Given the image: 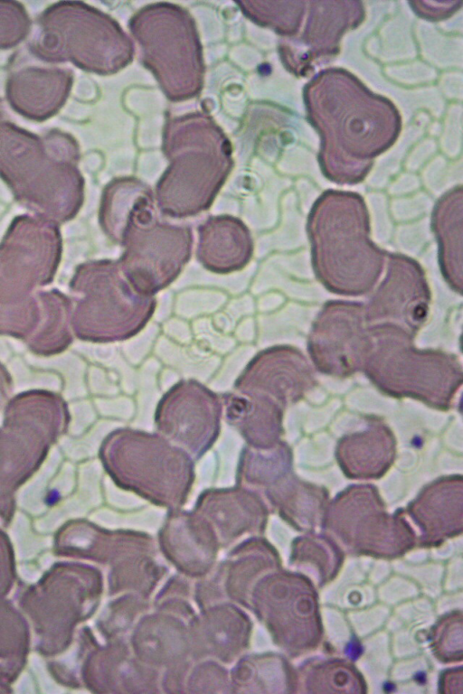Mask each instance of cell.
<instances>
[{
    "mask_svg": "<svg viewBox=\"0 0 463 694\" xmlns=\"http://www.w3.org/2000/svg\"><path fill=\"white\" fill-rule=\"evenodd\" d=\"M411 514L420 527L422 546H437L461 533V497L434 500L431 493L426 492L411 506Z\"/></svg>",
    "mask_w": 463,
    "mask_h": 694,
    "instance_id": "obj_19",
    "label": "cell"
},
{
    "mask_svg": "<svg viewBox=\"0 0 463 694\" xmlns=\"http://www.w3.org/2000/svg\"><path fill=\"white\" fill-rule=\"evenodd\" d=\"M30 29L31 20L22 4L0 1V51L19 44Z\"/></svg>",
    "mask_w": 463,
    "mask_h": 694,
    "instance_id": "obj_23",
    "label": "cell"
},
{
    "mask_svg": "<svg viewBox=\"0 0 463 694\" xmlns=\"http://www.w3.org/2000/svg\"><path fill=\"white\" fill-rule=\"evenodd\" d=\"M317 280L331 293L358 296L371 292L387 252L370 237L363 198L352 192H325L313 204L307 223Z\"/></svg>",
    "mask_w": 463,
    "mask_h": 694,
    "instance_id": "obj_1",
    "label": "cell"
},
{
    "mask_svg": "<svg viewBox=\"0 0 463 694\" xmlns=\"http://www.w3.org/2000/svg\"><path fill=\"white\" fill-rule=\"evenodd\" d=\"M296 691L325 692H366L364 678L355 667L343 660L330 659L312 661L296 671Z\"/></svg>",
    "mask_w": 463,
    "mask_h": 694,
    "instance_id": "obj_20",
    "label": "cell"
},
{
    "mask_svg": "<svg viewBox=\"0 0 463 694\" xmlns=\"http://www.w3.org/2000/svg\"><path fill=\"white\" fill-rule=\"evenodd\" d=\"M369 504L354 507L346 518L328 520L327 529L353 553L390 558L411 549L415 535L406 522L389 517L376 500Z\"/></svg>",
    "mask_w": 463,
    "mask_h": 694,
    "instance_id": "obj_13",
    "label": "cell"
},
{
    "mask_svg": "<svg viewBox=\"0 0 463 694\" xmlns=\"http://www.w3.org/2000/svg\"><path fill=\"white\" fill-rule=\"evenodd\" d=\"M292 562L298 567L312 570L320 586L337 575L344 558L334 540L322 536H305L293 543Z\"/></svg>",
    "mask_w": 463,
    "mask_h": 694,
    "instance_id": "obj_21",
    "label": "cell"
},
{
    "mask_svg": "<svg viewBox=\"0 0 463 694\" xmlns=\"http://www.w3.org/2000/svg\"><path fill=\"white\" fill-rule=\"evenodd\" d=\"M2 115H3V110H2V105H1V100H0V121H1V118H2Z\"/></svg>",
    "mask_w": 463,
    "mask_h": 694,
    "instance_id": "obj_25",
    "label": "cell"
},
{
    "mask_svg": "<svg viewBox=\"0 0 463 694\" xmlns=\"http://www.w3.org/2000/svg\"><path fill=\"white\" fill-rule=\"evenodd\" d=\"M430 646L438 660L445 663L462 661V613L443 616L432 628Z\"/></svg>",
    "mask_w": 463,
    "mask_h": 694,
    "instance_id": "obj_22",
    "label": "cell"
},
{
    "mask_svg": "<svg viewBox=\"0 0 463 694\" xmlns=\"http://www.w3.org/2000/svg\"><path fill=\"white\" fill-rule=\"evenodd\" d=\"M101 464L121 488L163 504H178L195 478L194 460L158 433L131 427L110 432L99 448Z\"/></svg>",
    "mask_w": 463,
    "mask_h": 694,
    "instance_id": "obj_4",
    "label": "cell"
},
{
    "mask_svg": "<svg viewBox=\"0 0 463 694\" xmlns=\"http://www.w3.org/2000/svg\"><path fill=\"white\" fill-rule=\"evenodd\" d=\"M196 258L208 271L226 275L244 268L253 256L250 230L232 215L211 216L197 228Z\"/></svg>",
    "mask_w": 463,
    "mask_h": 694,
    "instance_id": "obj_15",
    "label": "cell"
},
{
    "mask_svg": "<svg viewBox=\"0 0 463 694\" xmlns=\"http://www.w3.org/2000/svg\"><path fill=\"white\" fill-rule=\"evenodd\" d=\"M79 156V145L69 134L51 130L39 136L0 121V174L24 196L61 197L77 210L83 197Z\"/></svg>",
    "mask_w": 463,
    "mask_h": 694,
    "instance_id": "obj_5",
    "label": "cell"
},
{
    "mask_svg": "<svg viewBox=\"0 0 463 694\" xmlns=\"http://www.w3.org/2000/svg\"><path fill=\"white\" fill-rule=\"evenodd\" d=\"M129 27L144 65L168 98L183 100L200 92L204 72L202 48L194 22L184 9L153 4L139 10Z\"/></svg>",
    "mask_w": 463,
    "mask_h": 694,
    "instance_id": "obj_6",
    "label": "cell"
},
{
    "mask_svg": "<svg viewBox=\"0 0 463 694\" xmlns=\"http://www.w3.org/2000/svg\"><path fill=\"white\" fill-rule=\"evenodd\" d=\"M385 277L364 305L367 327L392 326L411 337L426 322L431 293L425 272L413 258L387 253Z\"/></svg>",
    "mask_w": 463,
    "mask_h": 694,
    "instance_id": "obj_10",
    "label": "cell"
},
{
    "mask_svg": "<svg viewBox=\"0 0 463 694\" xmlns=\"http://www.w3.org/2000/svg\"><path fill=\"white\" fill-rule=\"evenodd\" d=\"M163 146L169 165L156 186L160 212L183 219L207 211L233 165L225 135L209 116L190 114L166 124Z\"/></svg>",
    "mask_w": 463,
    "mask_h": 694,
    "instance_id": "obj_2",
    "label": "cell"
},
{
    "mask_svg": "<svg viewBox=\"0 0 463 694\" xmlns=\"http://www.w3.org/2000/svg\"><path fill=\"white\" fill-rule=\"evenodd\" d=\"M439 261L449 286L462 293V189L454 188L436 203L431 219Z\"/></svg>",
    "mask_w": 463,
    "mask_h": 694,
    "instance_id": "obj_16",
    "label": "cell"
},
{
    "mask_svg": "<svg viewBox=\"0 0 463 694\" xmlns=\"http://www.w3.org/2000/svg\"><path fill=\"white\" fill-rule=\"evenodd\" d=\"M222 417L220 396L195 380H182L158 401L155 426L156 433L195 461L218 439Z\"/></svg>",
    "mask_w": 463,
    "mask_h": 694,
    "instance_id": "obj_9",
    "label": "cell"
},
{
    "mask_svg": "<svg viewBox=\"0 0 463 694\" xmlns=\"http://www.w3.org/2000/svg\"><path fill=\"white\" fill-rule=\"evenodd\" d=\"M73 82L71 70L27 66L10 74L5 95L18 114L34 121L53 117L65 104Z\"/></svg>",
    "mask_w": 463,
    "mask_h": 694,
    "instance_id": "obj_14",
    "label": "cell"
},
{
    "mask_svg": "<svg viewBox=\"0 0 463 694\" xmlns=\"http://www.w3.org/2000/svg\"><path fill=\"white\" fill-rule=\"evenodd\" d=\"M272 626L279 642L293 656L308 652L322 639L317 595L303 575L283 573L276 577Z\"/></svg>",
    "mask_w": 463,
    "mask_h": 694,
    "instance_id": "obj_12",
    "label": "cell"
},
{
    "mask_svg": "<svg viewBox=\"0 0 463 694\" xmlns=\"http://www.w3.org/2000/svg\"><path fill=\"white\" fill-rule=\"evenodd\" d=\"M78 286L85 294L79 311L78 333L95 342H114L140 333L152 318L156 300L134 289L118 260L85 264Z\"/></svg>",
    "mask_w": 463,
    "mask_h": 694,
    "instance_id": "obj_8",
    "label": "cell"
},
{
    "mask_svg": "<svg viewBox=\"0 0 463 694\" xmlns=\"http://www.w3.org/2000/svg\"><path fill=\"white\" fill-rule=\"evenodd\" d=\"M372 342L364 304L331 300L323 305L313 324L308 349L320 368L345 371L362 361Z\"/></svg>",
    "mask_w": 463,
    "mask_h": 694,
    "instance_id": "obj_11",
    "label": "cell"
},
{
    "mask_svg": "<svg viewBox=\"0 0 463 694\" xmlns=\"http://www.w3.org/2000/svg\"><path fill=\"white\" fill-rule=\"evenodd\" d=\"M221 400L226 422L240 433L248 446L267 449L272 443L276 415L270 400L265 396L235 391L222 394Z\"/></svg>",
    "mask_w": 463,
    "mask_h": 694,
    "instance_id": "obj_17",
    "label": "cell"
},
{
    "mask_svg": "<svg viewBox=\"0 0 463 694\" xmlns=\"http://www.w3.org/2000/svg\"><path fill=\"white\" fill-rule=\"evenodd\" d=\"M439 691L442 693L462 692V668L445 671L439 680Z\"/></svg>",
    "mask_w": 463,
    "mask_h": 694,
    "instance_id": "obj_24",
    "label": "cell"
},
{
    "mask_svg": "<svg viewBox=\"0 0 463 694\" xmlns=\"http://www.w3.org/2000/svg\"><path fill=\"white\" fill-rule=\"evenodd\" d=\"M155 195H146L129 214L118 260L130 285L138 293L154 296L170 286L189 262L193 232L188 225L161 221Z\"/></svg>",
    "mask_w": 463,
    "mask_h": 694,
    "instance_id": "obj_7",
    "label": "cell"
},
{
    "mask_svg": "<svg viewBox=\"0 0 463 694\" xmlns=\"http://www.w3.org/2000/svg\"><path fill=\"white\" fill-rule=\"evenodd\" d=\"M150 186L135 177H119L107 184L99 207V223L104 233L120 245L127 220Z\"/></svg>",
    "mask_w": 463,
    "mask_h": 694,
    "instance_id": "obj_18",
    "label": "cell"
},
{
    "mask_svg": "<svg viewBox=\"0 0 463 694\" xmlns=\"http://www.w3.org/2000/svg\"><path fill=\"white\" fill-rule=\"evenodd\" d=\"M30 49L42 61H69L103 75L118 71L133 57L132 42L116 21L74 1L57 2L42 13Z\"/></svg>",
    "mask_w": 463,
    "mask_h": 694,
    "instance_id": "obj_3",
    "label": "cell"
}]
</instances>
